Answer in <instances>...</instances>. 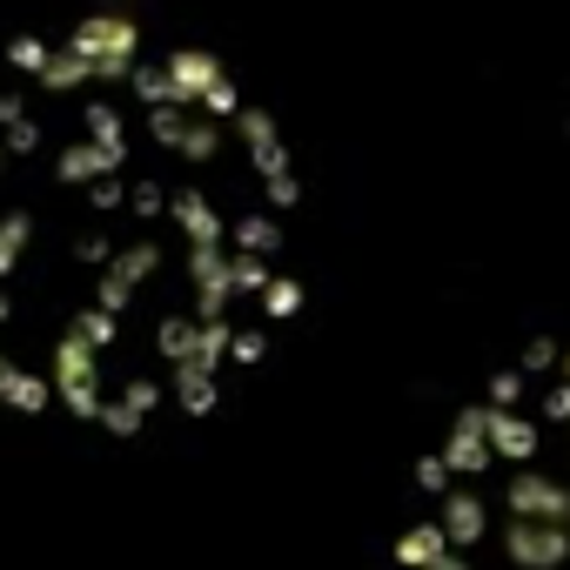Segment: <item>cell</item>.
Wrapping results in <instances>:
<instances>
[{"mask_svg": "<svg viewBox=\"0 0 570 570\" xmlns=\"http://www.w3.org/2000/svg\"><path fill=\"white\" fill-rule=\"evenodd\" d=\"M296 303V168L222 61L121 14L0 41V423L188 430Z\"/></svg>", "mask_w": 570, "mask_h": 570, "instance_id": "obj_1", "label": "cell"}, {"mask_svg": "<svg viewBox=\"0 0 570 570\" xmlns=\"http://www.w3.org/2000/svg\"><path fill=\"white\" fill-rule=\"evenodd\" d=\"M396 570H570V336L483 370L423 436Z\"/></svg>", "mask_w": 570, "mask_h": 570, "instance_id": "obj_2", "label": "cell"}]
</instances>
